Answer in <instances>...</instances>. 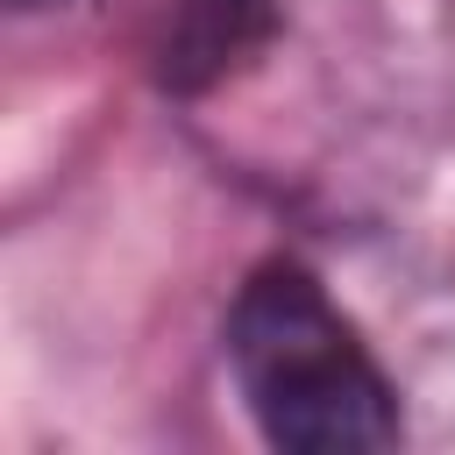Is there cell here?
I'll return each mask as SVG.
<instances>
[{"label":"cell","mask_w":455,"mask_h":455,"mask_svg":"<svg viewBox=\"0 0 455 455\" xmlns=\"http://www.w3.org/2000/svg\"><path fill=\"white\" fill-rule=\"evenodd\" d=\"M235 384L284 455H377L398 441V398L341 306L299 263H263L228 313Z\"/></svg>","instance_id":"6da1fadb"},{"label":"cell","mask_w":455,"mask_h":455,"mask_svg":"<svg viewBox=\"0 0 455 455\" xmlns=\"http://www.w3.org/2000/svg\"><path fill=\"white\" fill-rule=\"evenodd\" d=\"M263 28V0H192L185 7V28H178V43H171V85H199V78H213L249 36Z\"/></svg>","instance_id":"7a4b0ae2"},{"label":"cell","mask_w":455,"mask_h":455,"mask_svg":"<svg viewBox=\"0 0 455 455\" xmlns=\"http://www.w3.org/2000/svg\"><path fill=\"white\" fill-rule=\"evenodd\" d=\"M7 7H50V0H7Z\"/></svg>","instance_id":"3957f363"}]
</instances>
